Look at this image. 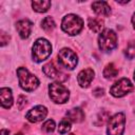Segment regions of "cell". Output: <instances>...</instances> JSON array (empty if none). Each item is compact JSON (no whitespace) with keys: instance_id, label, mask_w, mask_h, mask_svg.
Returning a JSON list of instances; mask_svg holds the SVG:
<instances>
[{"instance_id":"1","label":"cell","mask_w":135,"mask_h":135,"mask_svg":"<svg viewBox=\"0 0 135 135\" xmlns=\"http://www.w3.org/2000/svg\"><path fill=\"white\" fill-rule=\"evenodd\" d=\"M61 27L70 36H75L81 32L83 28V20L74 14H69L63 17L61 22Z\"/></svg>"},{"instance_id":"2","label":"cell","mask_w":135,"mask_h":135,"mask_svg":"<svg viewBox=\"0 0 135 135\" xmlns=\"http://www.w3.org/2000/svg\"><path fill=\"white\" fill-rule=\"evenodd\" d=\"M51 53H52V45L49 42V40L44 38H39L35 41L33 45V52H32L34 61L42 62L49 58Z\"/></svg>"},{"instance_id":"3","label":"cell","mask_w":135,"mask_h":135,"mask_svg":"<svg viewBox=\"0 0 135 135\" xmlns=\"http://www.w3.org/2000/svg\"><path fill=\"white\" fill-rule=\"evenodd\" d=\"M17 75H18V79H19V84L22 90H24L26 92H32L38 88V85H39L38 78L35 75L31 74L27 69L22 68V66L18 68Z\"/></svg>"},{"instance_id":"4","label":"cell","mask_w":135,"mask_h":135,"mask_svg":"<svg viewBox=\"0 0 135 135\" xmlns=\"http://www.w3.org/2000/svg\"><path fill=\"white\" fill-rule=\"evenodd\" d=\"M98 46L99 49L107 53L111 52L117 46V35L113 30L105 28L103 30L98 37Z\"/></svg>"},{"instance_id":"5","label":"cell","mask_w":135,"mask_h":135,"mask_svg":"<svg viewBox=\"0 0 135 135\" xmlns=\"http://www.w3.org/2000/svg\"><path fill=\"white\" fill-rule=\"evenodd\" d=\"M58 62L66 70H74L78 63V57L74 51L64 47L61 49L58 53Z\"/></svg>"},{"instance_id":"6","label":"cell","mask_w":135,"mask_h":135,"mask_svg":"<svg viewBox=\"0 0 135 135\" xmlns=\"http://www.w3.org/2000/svg\"><path fill=\"white\" fill-rule=\"evenodd\" d=\"M49 94L50 98L56 103H65L70 97L69 90L58 82H54L49 85Z\"/></svg>"},{"instance_id":"7","label":"cell","mask_w":135,"mask_h":135,"mask_svg":"<svg viewBox=\"0 0 135 135\" xmlns=\"http://www.w3.org/2000/svg\"><path fill=\"white\" fill-rule=\"evenodd\" d=\"M126 117L123 113H117L108 121V135H122L124 131Z\"/></svg>"},{"instance_id":"8","label":"cell","mask_w":135,"mask_h":135,"mask_svg":"<svg viewBox=\"0 0 135 135\" xmlns=\"http://www.w3.org/2000/svg\"><path fill=\"white\" fill-rule=\"evenodd\" d=\"M133 89H134V86L128 78H121L111 86L110 93L114 97H122V96L129 94L130 92H132Z\"/></svg>"},{"instance_id":"9","label":"cell","mask_w":135,"mask_h":135,"mask_svg":"<svg viewBox=\"0 0 135 135\" xmlns=\"http://www.w3.org/2000/svg\"><path fill=\"white\" fill-rule=\"evenodd\" d=\"M42 70H43V73L47 77L52 78L53 80L57 81L58 83L59 82H64L69 78V75H66L63 72H61L53 62H49V63L44 64Z\"/></svg>"},{"instance_id":"10","label":"cell","mask_w":135,"mask_h":135,"mask_svg":"<svg viewBox=\"0 0 135 135\" xmlns=\"http://www.w3.org/2000/svg\"><path fill=\"white\" fill-rule=\"evenodd\" d=\"M46 115H47V109L43 105H37V107H34L33 109H31L26 113L25 118L30 122L36 123V122L43 120L46 117Z\"/></svg>"},{"instance_id":"11","label":"cell","mask_w":135,"mask_h":135,"mask_svg":"<svg viewBox=\"0 0 135 135\" xmlns=\"http://www.w3.org/2000/svg\"><path fill=\"white\" fill-rule=\"evenodd\" d=\"M94 75H95L94 71L90 68L80 71L77 76V81H78L79 85L81 88H88L91 84L92 80L94 79Z\"/></svg>"},{"instance_id":"12","label":"cell","mask_w":135,"mask_h":135,"mask_svg":"<svg viewBox=\"0 0 135 135\" xmlns=\"http://www.w3.org/2000/svg\"><path fill=\"white\" fill-rule=\"evenodd\" d=\"M32 27H33V23L28 19H22L16 23V30L22 39H25L31 35Z\"/></svg>"},{"instance_id":"13","label":"cell","mask_w":135,"mask_h":135,"mask_svg":"<svg viewBox=\"0 0 135 135\" xmlns=\"http://www.w3.org/2000/svg\"><path fill=\"white\" fill-rule=\"evenodd\" d=\"M92 8L99 16L108 17L111 14V7H110L109 3L105 2V1H95V2H93L92 3Z\"/></svg>"},{"instance_id":"14","label":"cell","mask_w":135,"mask_h":135,"mask_svg":"<svg viewBox=\"0 0 135 135\" xmlns=\"http://www.w3.org/2000/svg\"><path fill=\"white\" fill-rule=\"evenodd\" d=\"M0 101L1 105L4 109H9L13 105V94L9 88H1L0 89Z\"/></svg>"},{"instance_id":"15","label":"cell","mask_w":135,"mask_h":135,"mask_svg":"<svg viewBox=\"0 0 135 135\" xmlns=\"http://www.w3.org/2000/svg\"><path fill=\"white\" fill-rule=\"evenodd\" d=\"M65 115H66V117L71 120V121H73V122H81L83 119H84V113H83V111L80 109V108H74V109H71V110H69L66 113H65Z\"/></svg>"},{"instance_id":"16","label":"cell","mask_w":135,"mask_h":135,"mask_svg":"<svg viewBox=\"0 0 135 135\" xmlns=\"http://www.w3.org/2000/svg\"><path fill=\"white\" fill-rule=\"evenodd\" d=\"M88 25L89 28L94 32V33H99L102 28H103V21L101 20V18H97V17H91L88 19Z\"/></svg>"},{"instance_id":"17","label":"cell","mask_w":135,"mask_h":135,"mask_svg":"<svg viewBox=\"0 0 135 135\" xmlns=\"http://www.w3.org/2000/svg\"><path fill=\"white\" fill-rule=\"evenodd\" d=\"M51 1L49 0H42V1H33L32 7L37 13H44L51 7Z\"/></svg>"},{"instance_id":"18","label":"cell","mask_w":135,"mask_h":135,"mask_svg":"<svg viewBox=\"0 0 135 135\" xmlns=\"http://www.w3.org/2000/svg\"><path fill=\"white\" fill-rule=\"evenodd\" d=\"M118 75V69L114 65V63H109L105 65L103 70V76L107 79H112Z\"/></svg>"},{"instance_id":"19","label":"cell","mask_w":135,"mask_h":135,"mask_svg":"<svg viewBox=\"0 0 135 135\" xmlns=\"http://www.w3.org/2000/svg\"><path fill=\"white\" fill-rule=\"evenodd\" d=\"M41 26H42V28L44 31L51 32V31H53L55 28V21L51 16H47L41 21Z\"/></svg>"},{"instance_id":"20","label":"cell","mask_w":135,"mask_h":135,"mask_svg":"<svg viewBox=\"0 0 135 135\" xmlns=\"http://www.w3.org/2000/svg\"><path fill=\"white\" fill-rule=\"evenodd\" d=\"M71 130V120L69 118H63L60 122H59V127H58V132L60 134H65Z\"/></svg>"},{"instance_id":"21","label":"cell","mask_w":135,"mask_h":135,"mask_svg":"<svg viewBox=\"0 0 135 135\" xmlns=\"http://www.w3.org/2000/svg\"><path fill=\"white\" fill-rule=\"evenodd\" d=\"M124 55L129 59L135 58V41H130L124 50Z\"/></svg>"},{"instance_id":"22","label":"cell","mask_w":135,"mask_h":135,"mask_svg":"<svg viewBox=\"0 0 135 135\" xmlns=\"http://www.w3.org/2000/svg\"><path fill=\"white\" fill-rule=\"evenodd\" d=\"M110 119V113L107 111H102L101 113L98 114L97 116V120H96V124L97 126H102L107 120Z\"/></svg>"},{"instance_id":"23","label":"cell","mask_w":135,"mask_h":135,"mask_svg":"<svg viewBox=\"0 0 135 135\" xmlns=\"http://www.w3.org/2000/svg\"><path fill=\"white\" fill-rule=\"evenodd\" d=\"M55 127H56L55 121H54L53 119H49V120H46V121L42 124V130H43L44 132H46V133H52V132H54Z\"/></svg>"},{"instance_id":"24","label":"cell","mask_w":135,"mask_h":135,"mask_svg":"<svg viewBox=\"0 0 135 135\" xmlns=\"http://www.w3.org/2000/svg\"><path fill=\"white\" fill-rule=\"evenodd\" d=\"M26 104V98L23 96V95H20L18 97V100H17V105H18V109L19 110H22Z\"/></svg>"},{"instance_id":"25","label":"cell","mask_w":135,"mask_h":135,"mask_svg":"<svg viewBox=\"0 0 135 135\" xmlns=\"http://www.w3.org/2000/svg\"><path fill=\"white\" fill-rule=\"evenodd\" d=\"M0 39H1V46H4V45L8 42V40H9V36H8L6 33H4L3 31H1Z\"/></svg>"},{"instance_id":"26","label":"cell","mask_w":135,"mask_h":135,"mask_svg":"<svg viewBox=\"0 0 135 135\" xmlns=\"http://www.w3.org/2000/svg\"><path fill=\"white\" fill-rule=\"evenodd\" d=\"M9 131L8 130H1V135H8Z\"/></svg>"},{"instance_id":"27","label":"cell","mask_w":135,"mask_h":135,"mask_svg":"<svg viewBox=\"0 0 135 135\" xmlns=\"http://www.w3.org/2000/svg\"><path fill=\"white\" fill-rule=\"evenodd\" d=\"M132 24H133V27L135 30V14L132 16Z\"/></svg>"},{"instance_id":"28","label":"cell","mask_w":135,"mask_h":135,"mask_svg":"<svg viewBox=\"0 0 135 135\" xmlns=\"http://www.w3.org/2000/svg\"><path fill=\"white\" fill-rule=\"evenodd\" d=\"M15 135H23L22 133H17V134H15Z\"/></svg>"},{"instance_id":"29","label":"cell","mask_w":135,"mask_h":135,"mask_svg":"<svg viewBox=\"0 0 135 135\" xmlns=\"http://www.w3.org/2000/svg\"><path fill=\"white\" fill-rule=\"evenodd\" d=\"M134 80H135V72H134Z\"/></svg>"},{"instance_id":"30","label":"cell","mask_w":135,"mask_h":135,"mask_svg":"<svg viewBox=\"0 0 135 135\" xmlns=\"http://www.w3.org/2000/svg\"><path fill=\"white\" fill-rule=\"evenodd\" d=\"M69 135H75V134H69Z\"/></svg>"}]
</instances>
